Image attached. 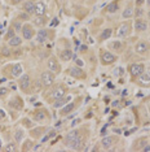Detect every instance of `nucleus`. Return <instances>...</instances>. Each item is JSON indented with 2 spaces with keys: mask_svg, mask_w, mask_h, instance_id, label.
Returning a JSON list of instances; mask_svg holds the SVG:
<instances>
[{
  "mask_svg": "<svg viewBox=\"0 0 150 152\" xmlns=\"http://www.w3.org/2000/svg\"><path fill=\"white\" fill-rule=\"evenodd\" d=\"M136 15H137V16H141V15H142V9H138V11H137V13H136Z\"/></svg>",
  "mask_w": 150,
  "mask_h": 152,
  "instance_id": "42",
  "label": "nucleus"
},
{
  "mask_svg": "<svg viewBox=\"0 0 150 152\" xmlns=\"http://www.w3.org/2000/svg\"><path fill=\"white\" fill-rule=\"evenodd\" d=\"M111 33H112L111 29H105L104 31L101 33V37H100V38H101L102 40H106V39H109V38L111 37Z\"/></svg>",
  "mask_w": 150,
  "mask_h": 152,
  "instance_id": "26",
  "label": "nucleus"
},
{
  "mask_svg": "<svg viewBox=\"0 0 150 152\" xmlns=\"http://www.w3.org/2000/svg\"><path fill=\"white\" fill-rule=\"evenodd\" d=\"M148 50H149V44L148 43H145V42H140L136 44V47H135V51L137 52L138 55H144L148 52Z\"/></svg>",
  "mask_w": 150,
  "mask_h": 152,
  "instance_id": "10",
  "label": "nucleus"
},
{
  "mask_svg": "<svg viewBox=\"0 0 150 152\" xmlns=\"http://www.w3.org/2000/svg\"><path fill=\"white\" fill-rule=\"evenodd\" d=\"M8 88H5V87H1L0 88V98H3V96H5L6 94H8Z\"/></svg>",
  "mask_w": 150,
  "mask_h": 152,
  "instance_id": "35",
  "label": "nucleus"
},
{
  "mask_svg": "<svg viewBox=\"0 0 150 152\" xmlns=\"http://www.w3.org/2000/svg\"><path fill=\"white\" fill-rule=\"evenodd\" d=\"M21 27H22L21 22H14V25H13V29L17 30V31H19V30H21Z\"/></svg>",
  "mask_w": 150,
  "mask_h": 152,
  "instance_id": "36",
  "label": "nucleus"
},
{
  "mask_svg": "<svg viewBox=\"0 0 150 152\" xmlns=\"http://www.w3.org/2000/svg\"><path fill=\"white\" fill-rule=\"evenodd\" d=\"M0 150H1V139H0Z\"/></svg>",
  "mask_w": 150,
  "mask_h": 152,
  "instance_id": "45",
  "label": "nucleus"
},
{
  "mask_svg": "<svg viewBox=\"0 0 150 152\" xmlns=\"http://www.w3.org/2000/svg\"><path fill=\"white\" fill-rule=\"evenodd\" d=\"M45 9H47V7L44 3H38V4H35V15L38 16H44V13H45Z\"/></svg>",
  "mask_w": 150,
  "mask_h": 152,
  "instance_id": "15",
  "label": "nucleus"
},
{
  "mask_svg": "<svg viewBox=\"0 0 150 152\" xmlns=\"http://www.w3.org/2000/svg\"><path fill=\"white\" fill-rule=\"evenodd\" d=\"M145 72V65L144 64H133L131 66V74L132 77H140Z\"/></svg>",
  "mask_w": 150,
  "mask_h": 152,
  "instance_id": "6",
  "label": "nucleus"
},
{
  "mask_svg": "<svg viewBox=\"0 0 150 152\" xmlns=\"http://www.w3.org/2000/svg\"><path fill=\"white\" fill-rule=\"evenodd\" d=\"M144 151H150V146H146V144H145V147H144Z\"/></svg>",
  "mask_w": 150,
  "mask_h": 152,
  "instance_id": "43",
  "label": "nucleus"
},
{
  "mask_svg": "<svg viewBox=\"0 0 150 152\" xmlns=\"http://www.w3.org/2000/svg\"><path fill=\"white\" fill-rule=\"evenodd\" d=\"M115 142H117V139H115L114 137H105V138H102V140H101V146L104 147L105 150H109Z\"/></svg>",
  "mask_w": 150,
  "mask_h": 152,
  "instance_id": "9",
  "label": "nucleus"
},
{
  "mask_svg": "<svg viewBox=\"0 0 150 152\" xmlns=\"http://www.w3.org/2000/svg\"><path fill=\"white\" fill-rule=\"evenodd\" d=\"M47 65H48L49 70H52L53 73H58L60 72V65H58V63H57V60L54 57H49Z\"/></svg>",
  "mask_w": 150,
  "mask_h": 152,
  "instance_id": "8",
  "label": "nucleus"
},
{
  "mask_svg": "<svg viewBox=\"0 0 150 152\" xmlns=\"http://www.w3.org/2000/svg\"><path fill=\"white\" fill-rule=\"evenodd\" d=\"M23 150H26V151H30V150H32V142L31 140H27L26 142V146Z\"/></svg>",
  "mask_w": 150,
  "mask_h": 152,
  "instance_id": "34",
  "label": "nucleus"
},
{
  "mask_svg": "<svg viewBox=\"0 0 150 152\" xmlns=\"http://www.w3.org/2000/svg\"><path fill=\"white\" fill-rule=\"evenodd\" d=\"M53 81H54L53 72L45 70V72H43V73H42V75H40V82H42L45 87H49V86L53 83Z\"/></svg>",
  "mask_w": 150,
  "mask_h": 152,
  "instance_id": "2",
  "label": "nucleus"
},
{
  "mask_svg": "<svg viewBox=\"0 0 150 152\" xmlns=\"http://www.w3.org/2000/svg\"><path fill=\"white\" fill-rule=\"evenodd\" d=\"M14 37V30H13V27H11V29L8 30V33H6V35H5V39L6 40H9L11 38Z\"/></svg>",
  "mask_w": 150,
  "mask_h": 152,
  "instance_id": "31",
  "label": "nucleus"
},
{
  "mask_svg": "<svg viewBox=\"0 0 150 152\" xmlns=\"http://www.w3.org/2000/svg\"><path fill=\"white\" fill-rule=\"evenodd\" d=\"M14 139L17 140V142H21L22 139H23V131L22 130H16V133H14Z\"/></svg>",
  "mask_w": 150,
  "mask_h": 152,
  "instance_id": "28",
  "label": "nucleus"
},
{
  "mask_svg": "<svg viewBox=\"0 0 150 152\" xmlns=\"http://www.w3.org/2000/svg\"><path fill=\"white\" fill-rule=\"evenodd\" d=\"M47 39H48V31H47L45 29H40L39 31L36 33V40L39 43H43V42H45Z\"/></svg>",
  "mask_w": 150,
  "mask_h": 152,
  "instance_id": "11",
  "label": "nucleus"
},
{
  "mask_svg": "<svg viewBox=\"0 0 150 152\" xmlns=\"http://www.w3.org/2000/svg\"><path fill=\"white\" fill-rule=\"evenodd\" d=\"M76 65H79V66H83V63H81V61L79 60V58H78V60H76Z\"/></svg>",
  "mask_w": 150,
  "mask_h": 152,
  "instance_id": "39",
  "label": "nucleus"
},
{
  "mask_svg": "<svg viewBox=\"0 0 150 152\" xmlns=\"http://www.w3.org/2000/svg\"><path fill=\"white\" fill-rule=\"evenodd\" d=\"M149 109H150V104H149Z\"/></svg>",
  "mask_w": 150,
  "mask_h": 152,
  "instance_id": "47",
  "label": "nucleus"
},
{
  "mask_svg": "<svg viewBox=\"0 0 150 152\" xmlns=\"http://www.w3.org/2000/svg\"><path fill=\"white\" fill-rule=\"evenodd\" d=\"M45 22H47V20H45V17L44 16H38L35 20H34V23H35L36 26H44L45 25Z\"/></svg>",
  "mask_w": 150,
  "mask_h": 152,
  "instance_id": "23",
  "label": "nucleus"
},
{
  "mask_svg": "<svg viewBox=\"0 0 150 152\" xmlns=\"http://www.w3.org/2000/svg\"><path fill=\"white\" fill-rule=\"evenodd\" d=\"M65 88L62 87V86H58V87H56V88H53L52 90V92H50V98L52 99H60V98H62V96H65Z\"/></svg>",
  "mask_w": 150,
  "mask_h": 152,
  "instance_id": "7",
  "label": "nucleus"
},
{
  "mask_svg": "<svg viewBox=\"0 0 150 152\" xmlns=\"http://www.w3.org/2000/svg\"><path fill=\"white\" fill-rule=\"evenodd\" d=\"M71 57H73V51L71 50H62L60 52V58L62 61H65V63H66V61H70Z\"/></svg>",
  "mask_w": 150,
  "mask_h": 152,
  "instance_id": "13",
  "label": "nucleus"
},
{
  "mask_svg": "<svg viewBox=\"0 0 150 152\" xmlns=\"http://www.w3.org/2000/svg\"><path fill=\"white\" fill-rule=\"evenodd\" d=\"M118 8H119L118 1H114V3H111V4H109V5H107V12L114 13V12H117V11H118Z\"/></svg>",
  "mask_w": 150,
  "mask_h": 152,
  "instance_id": "27",
  "label": "nucleus"
},
{
  "mask_svg": "<svg viewBox=\"0 0 150 152\" xmlns=\"http://www.w3.org/2000/svg\"><path fill=\"white\" fill-rule=\"evenodd\" d=\"M65 146L70 150H83L84 143L80 137V133L78 130H74L69 133L65 138Z\"/></svg>",
  "mask_w": 150,
  "mask_h": 152,
  "instance_id": "1",
  "label": "nucleus"
},
{
  "mask_svg": "<svg viewBox=\"0 0 150 152\" xmlns=\"http://www.w3.org/2000/svg\"><path fill=\"white\" fill-rule=\"evenodd\" d=\"M22 72H23V68H22L21 64H14L12 66V75H13V77L18 78L19 75L22 74Z\"/></svg>",
  "mask_w": 150,
  "mask_h": 152,
  "instance_id": "14",
  "label": "nucleus"
},
{
  "mask_svg": "<svg viewBox=\"0 0 150 152\" xmlns=\"http://www.w3.org/2000/svg\"><path fill=\"white\" fill-rule=\"evenodd\" d=\"M149 17H150V12H149Z\"/></svg>",
  "mask_w": 150,
  "mask_h": 152,
  "instance_id": "46",
  "label": "nucleus"
},
{
  "mask_svg": "<svg viewBox=\"0 0 150 152\" xmlns=\"http://www.w3.org/2000/svg\"><path fill=\"white\" fill-rule=\"evenodd\" d=\"M70 74L73 75V77H75V78H84V77H86V74H84L83 69L76 68V66H74V68L70 69Z\"/></svg>",
  "mask_w": 150,
  "mask_h": 152,
  "instance_id": "12",
  "label": "nucleus"
},
{
  "mask_svg": "<svg viewBox=\"0 0 150 152\" xmlns=\"http://www.w3.org/2000/svg\"><path fill=\"white\" fill-rule=\"evenodd\" d=\"M140 82H141V83H149L150 82V73L144 72V73L140 75Z\"/></svg>",
  "mask_w": 150,
  "mask_h": 152,
  "instance_id": "24",
  "label": "nucleus"
},
{
  "mask_svg": "<svg viewBox=\"0 0 150 152\" xmlns=\"http://www.w3.org/2000/svg\"><path fill=\"white\" fill-rule=\"evenodd\" d=\"M146 4H148V7H150V0H146Z\"/></svg>",
  "mask_w": 150,
  "mask_h": 152,
  "instance_id": "44",
  "label": "nucleus"
},
{
  "mask_svg": "<svg viewBox=\"0 0 150 152\" xmlns=\"http://www.w3.org/2000/svg\"><path fill=\"white\" fill-rule=\"evenodd\" d=\"M30 85H31V79H30V75H29V74L19 75V79H18V86H19V88H21L22 91L29 92Z\"/></svg>",
  "mask_w": 150,
  "mask_h": 152,
  "instance_id": "3",
  "label": "nucleus"
},
{
  "mask_svg": "<svg viewBox=\"0 0 150 152\" xmlns=\"http://www.w3.org/2000/svg\"><path fill=\"white\" fill-rule=\"evenodd\" d=\"M22 0H12V3L13 4H18V3H21Z\"/></svg>",
  "mask_w": 150,
  "mask_h": 152,
  "instance_id": "40",
  "label": "nucleus"
},
{
  "mask_svg": "<svg viewBox=\"0 0 150 152\" xmlns=\"http://www.w3.org/2000/svg\"><path fill=\"white\" fill-rule=\"evenodd\" d=\"M146 27H148V25H146L145 21H142V20H136L135 21V29L137 30V31H145Z\"/></svg>",
  "mask_w": 150,
  "mask_h": 152,
  "instance_id": "16",
  "label": "nucleus"
},
{
  "mask_svg": "<svg viewBox=\"0 0 150 152\" xmlns=\"http://www.w3.org/2000/svg\"><path fill=\"white\" fill-rule=\"evenodd\" d=\"M144 1H145V0H136V4H137V5H141Z\"/></svg>",
  "mask_w": 150,
  "mask_h": 152,
  "instance_id": "38",
  "label": "nucleus"
},
{
  "mask_svg": "<svg viewBox=\"0 0 150 152\" xmlns=\"http://www.w3.org/2000/svg\"><path fill=\"white\" fill-rule=\"evenodd\" d=\"M0 53H1V55H4V56H9V55H11V51H9L8 48L3 47L1 50H0Z\"/></svg>",
  "mask_w": 150,
  "mask_h": 152,
  "instance_id": "33",
  "label": "nucleus"
},
{
  "mask_svg": "<svg viewBox=\"0 0 150 152\" xmlns=\"http://www.w3.org/2000/svg\"><path fill=\"white\" fill-rule=\"evenodd\" d=\"M69 100H70V96H67V98H63V96H62V98L57 99V102L53 104V107H54V108H60V107H63L67 102H69Z\"/></svg>",
  "mask_w": 150,
  "mask_h": 152,
  "instance_id": "19",
  "label": "nucleus"
},
{
  "mask_svg": "<svg viewBox=\"0 0 150 152\" xmlns=\"http://www.w3.org/2000/svg\"><path fill=\"white\" fill-rule=\"evenodd\" d=\"M18 17L21 20H23V21H27V20H30V15L27 12H22V13H19Z\"/></svg>",
  "mask_w": 150,
  "mask_h": 152,
  "instance_id": "30",
  "label": "nucleus"
},
{
  "mask_svg": "<svg viewBox=\"0 0 150 152\" xmlns=\"http://www.w3.org/2000/svg\"><path fill=\"white\" fill-rule=\"evenodd\" d=\"M129 25L128 23H124V25H122L120 27H119V30H118V37H125L128 34L129 31Z\"/></svg>",
  "mask_w": 150,
  "mask_h": 152,
  "instance_id": "21",
  "label": "nucleus"
},
{
  "mask_svg": "<svg viewBox=\"0 0 150 152\" xmlns=\"http://www.w3.org/2000/svg\"><path fill=\"white\" fill-rule=\"evenodd\" d=\"M74 103H70V104H67V105H65L63 108H61V112H60V115L61 116H67L69 113L71 112V110L74 109Z\"/></svg>",
  "mask_w": 150,
  "mask_h": 152,
  "instance_id": "18",
  "label": "nucleus"
},
{
  "mask_svg": "<svg viewBox=\"0 0 150 152\" xmlns=\"http://www.w3.org/2000/svg\"><path fill=\"white\" fill-rule=\"evenodd\" d=\"M4 118H5V113H4V110L0 109V120H4Z\"/></svg>",
  "mask_w": 150,
  "mask_h": 152,
  "instance_id": "37",
  "label": "nucleus"
},
{
  "mask_svg": "<svg viewBox=\"0 0 150 152\" xmlns=\"http://www.w3.org/2000/svg\"><path fill=\"white\" fill-rule=\"evenodd\" d=\"M110 47L112 48V50L117 51V52H122V51H123V43L119 42V40H115V42H112L110 44Z\"/></svg>",
  "mask_w": 150,
  "mask_h": 152,
  "instance_id": "22",
  "label": "nucleus"
},
{
  "mask_svg": "<svg viewBox=\"0 0 150 152\" xmlns=\"http://www.w3.org/2000/svg\"><path fill=\"white\" fill-rule=\"evenodd\" d=\"M132 16H133V8H132V7L125 8L123 12V18H131Z\"/></svg>",
  "mask_w": 150,
  "mask_h": 152,
  "instance_id": "25",
  "label": "nucleus"
},
{
  "mask_svg": "<svg viewBox=\"0 0 150 152\" xmlns=\"http://www.w3.org/2000/svg\"><path fill=\"white\" fill-rule=\"evenodd\" d=\"M80 51H81V52H83V51H87V46H81L80 47Z\"/></svg>",
  "mask_w": 150,
  "mask_h": 152,
  "instance_id": "41",
  "label": "nucleus"
},
{
  "mask_svg": "<svg viewBox=\"0 0 150 152\" xmlns=\"http://www.w3.org/2000/svg\"><path fill=\"white\" fill-rule=\"evenodd\" d=\"M23 9H25V12H27L29 15H34V13H35V4L31 1H27L23 4Z\"/></svg>",
  "mask_w": 150,
  "mask_h": 152,
  "instance_id": "17",
  "label": "nucleus"
},
{
  "mask_svg": "<svg viewBox=\"0 0 150 152\" xmlns=\"http://www.w3.org/2000/svg\"><path fill=\"white\" fill-rule=\"evenodd\" d=\"M22 35H23V39L31 40L34 38V35H35V30H34V27L31 25L26 23V25L22 26Z\"/></svg>",
  "mask_w": 150,
  "mask_h": 152,
  "instance_id": "4",
  "label": "nucleus"
},
{
  "mask_svg": "<svg viewBox=\"0 0 150 152\" xmlns=\"http://www.w3.org/2000/svg\"><path fill=\"white\" fill-rule=\"evenodd\" d=\"M4 150H5V151H17V147L14 146V144H11V143H9V144H6V146L4 147Z\"/></svg>",
  "mask_w": 150,
  "mask_h": 152,
  "instance_id": "32",
  "label": "nucleus"
},
{
  "mask_svg": "<svg viewBox=\"0 0 150 152\" xmlns=\"http://www.w3.org/2000/svg\"><path fill=\"white\" fill-rule=\"evenodd\" d=\"M21 43H22V39H21L19 37H16V35L8 40V44H9L11 47H17V46H19Z\"/></svg>",
  "mask_w": 150,
  "mask_h": 152,
  "instance_id": "20",
  "label": "nucleus"
},
{
  "mask_svg": "<svg viewBox=\"0 0 150 152\" xmlns=\"http://www.w3.org/2000/svg\"><path fill=\"white\" fill-rule=\"evenodd\" d=\"M35 118L38 121H42V120L45 118V113H44V110H38L36 115H35Z\"/></svg>",
  "mask_w": 150,
  "mask_h": 152,
  "instance_id": "29",
  "label": "nucleus"
},
{
  "mask_svg": "<svg viewBox=\"0 0 150 152\" xmlns=\"http://www.w3.org/2000/svg\"><path fill=\"white\" fill-rule=\"evenodd\" d=\"M115 60H117V56L110 53V52H107V51H105V52L101 53V64L102 65H110V64L114 63Z\"/></svg>",
  "mask_w": 150,
  "mask_h": 152,
  "instance_id": "5",
  "label": "nucleus"
}]
</instances>
